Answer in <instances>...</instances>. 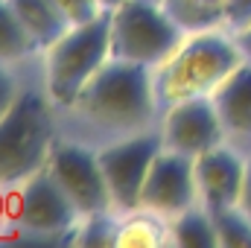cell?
Instances as JSON below:
<instances>
[{
  "mask_svg": "<svg viewBox=\"0 0 251 248\" xmlns=\"http://www.w3.org/2000/svg\"><path fill=\"white\" fill-rule=\"evenodd\" d=\"M111 59V9L76 24L44 50V88L56 108H73L82 88Z\"/></svg>",
  "mask_w": 251,
  "mask_h": 248,
  "instance_id": "cell-4",
  "label": "cell"
},
{
  "mask_svg": "<svg viewBox=\"0 0 251 248\" xmlns=\"http://www.w3.org/2000/svg\"><path fill=\"white\" fill-rule=\"evenodd\" d=\"M82 219L70 196L62 190L50 167L29 175L15 198V225L32 240H73V228Z\"/></svg>",
  "mask_w": 251,
  "mask_h": 248,
  "instance_id": "cell-6",
  "label": "cell"
},
{
  "mask_svg": "<svg viewBox=\"0 0 251 248\" xmlns=\"http://www.w3.org/2000/svg\"><path fill=\"white\" fill-rule=\"evenodd\" d=\"M9 3L18 12V18L24 21L32 41L38 44V50H47L50 44H56L73 26L56 0H9Z\"/></svg>",
  "mask_w": 251,
  "mask_h": 248,
  "instance_id": "cell-14",
  "label": "cell"
},
{
  "mask_svg": "<svg viewBox=\"0 0 251 248\" xmlns=\"http://www.w3.org/2000/svg\"><path fill=\"white\" fill-rule=\"evenodd\" d=\"M3 190H6V187H0V198H3ZM3 222H6V219H3V204H0V228H3Z\"/></svg>",
  "mask_w": 251,
  "mask_h": 248,
  "instance_id": "cell-26",
  "label": "cell"
},
{
  "mask_svg": "<svg viewBox=\"0 0 251 248\" xmlns=\"http://www.w3.org/2000/svg\"><path fill=\"white\" fill-rule=\"evenodd\" d=\"M56 143L53 99L47 88H26L0 117V187H21L47 167Z\"/></svg>",
  "mask_w": 251,
  "mask_h": 248,
  "instance_id": "cell-3",
  "label": "cell"
},
{
  "mask_svg": "<svg viewBox=\"0 0 251 248\" xmlns=\"http://www.w3.org/2000/svg\"><path fill=\"white\" fill-rule=\"evenodd\" d=\"M210 216L222 248H251V216L240 204L210 210Z\"/></svg>",
  "mask_w": 251,
  "mask_h": 248,
  "instance_id": "cell-18",
  "label": "cell"
},
{
  "mask_svg": "<svg viewBox=\"0 0 251 248\" xmlns=\"http://www.w3.org/2000/svg\"><path fill=\"white\" fill-rule=\"evenodd\" d=\"M170 231H173V246L181 248H216V225L213 216L204 204H193L190 210L178 213L170 219Z\"/></svg>",
  "mask_w": 251,
  "mask_h": 248,
  "instance_id": "cell-16",
  "label": "cell"
},
{
  "mask_svg": "<svg viewBox=\"0 0 251 248\" xmlns=\"http://www.w3.org/2000/svg\"><path fill=\"white\" fill-rule=\"evenodd\" d=\"M158 108L155 67L108 59L82 88L70 111L102 131H117L126 137L152 128Z\"/></svg>",
  "mask_w": 251,
  "mask_h": 248,
  "instance_id": "cell-1",
  "label": "cell"
},
{
  "mask_svg": "<svg viewBox=\"0 0 251 248\" xmlns=\"http://www.w3.org/2000/svg\"><path fill=\"white\" fill-rule=\"evenodd\" d=\"M100 3H102V9H117L123 0H100Z\"/></svg>",
  "mask_w": 251,
  "mask_h": 248,
  "instance_id": "cell-25",
  "label": "cell"
},
{
  "mask_svg": "<svg viewBox=\"0 0 251 248\" xmlns=\"http://www.w3.org/2000/svg\"><path fill=\"white\" fill-rule=\"evenodd\" d=\"M35 53H38V44L26 32L24 21L18 18L9 0H0V62L18 64L26 62Z\"/></svg>",
  "mask_w": 251,
  "mask_h": 248,
  "instance_id": "cell-17",
  "label": "cell"
},
{
  "mask_svg": "<svg viewBox=\"0 0 251 248\" xmlns=\"http://www.w3.org/2000/svg\"><path fill=\"white\" fill-rule=\"evenodd\" d=\"M193 204H201L196 181V158L164 146L149 167L146 184L140 193V207L173 219L190 210Z\"/></svg>",
  "mask_w": 251,
  "mask_h": 248,
  "instance_id": "cell-9",
  "label": "cell"
},
{
  "mask_svg": "<svg viewBox=\"0 0 251 248\" xmlns=\"http://www.w3.org/2000/svg\"><path fill=\"white\" fill-rule=\"evenodd\" d=\"M161 6L187 35L225 26V0H161Z\"/></svg>",
  "mask_w": 251,
  "mask_h": 248,
  "instance_id": "cell-15",
  "label": "cell"
},
{
  "mask_svg": "<svg viewBox=\"0 0 251 248\" xmlns=\"http://www.w3.org/2000/svg\"><path fill=\"white\" fill-rule=\"evenodd\" d=\"M164 149V134L161 128H146L137 134H126L120 140L97 149L100 152V164L102 173L111 187V198H114V210L126 213L140 207V193L146 184L149 167L158 158V152Z\"/></svg>",
  "mask_w": 251,
  "mask_h": 248,
  "instance_id": "cell-7",
  "label": "cell"
},
{
  "mask_svg": "<svg viewBox=\"0 0 251 248\" xmlns=\"http://www.w3.org/2000/svg\"><path fill=\"white\" fill-rule=\"evenodd\" d=\"M161 134H164L167 149H176L190 158H199L222 146L228 137L222 117L213 105V97H190V99H181L164 108Z\"/></svg>",
  "mask_w": 251,
  "mask_h": 248,
  "instance_id": "cell-10",
  "label": "cell"
},
{
  "mask_svg": "<svg viewBox=\"0 0 251 248\" xmlns=\"http://www.w3.org/2000/svg\"><path fill=\"white\" fill-rule=\"evenodd\" d=\"M21 91H24V85H21L18 73L12 70V64L0 62V117L15 105V99L21 97Z\"/></svg>",
  "mask_w": 251,
  "mask_h": 248,
  "instance_id": "cell-20",
  "label": "cell"
},
{
  "mask_svg": "<svg viewBox=\"0 0 251 248\" xmlns=\"http://www.w3.org/2000/svg\"><path fill=\"white\" fill-rule=\"evenodd\" d=\"M251 24V0H225V29L243 32Z\"/></svg>",
  "mask_w": 251,
  "mask_h": 248,
  "instance_id": "cell-22",
  "label": "cell"
},
{
  "mask_svg": "<svg viewBox=\"0 0 251 248\" xmlns=\"http://www.w3.org/2000/svg\"><path fill=\"white\" fill-rule=\"evenodd\" d=\"M210 97L225 131L237 140L251 143V59L240 64Z\"/></svg>",
  "mask_w": 251,
  "mask_h": 248,
  "instance_id": "cell-12",
  "label": "cell"
},
{
  "mask_svg": "<svg viewBox=\"0 0 251 248\" xmlns=\"http://www.w3.org/2000/svg\"><path fill=\"white\" fill-rule=\"evenodd\" d=\"M173 243L170 216H161L146 207H134L117 216L114 248H161Z\"/></svg>",
  "mask_w": 251,
  "mask_h": 248,
  "instance_id": "cell-13",
  "label": "cell"
},
{
  "mask_svg": "<svg viewBox=\"0 0 251 248\" xmlns=\"http://www.w3.org/2000/svg\"><path fill=\"white\" fill-rule=\"evenodd\" d=\"M114 234H117V216L111 213H91L82 216L73 228V246L85 248H114Z\"/></svg>",
  "mask_w": 251,
  "mask_h": 248,
  "instance_id": "cell-19",
  "label": "cell"
},
{
  "mask_svg": "<svg viewBox=\"0 0 251 248\" xmlns=\"http://www.w3.org/2000/svg\"><path fill=\"white\" fill-rule=\"evenodd\" d=\"M59 9L67 15V21L76 26V24H88L94 21L100 12H102V3L100 0H56Z\"/></svg>",
  "mask_w": 251,
  "mask_h": 248,
  "instance_id": "cell-21",
  "label": "cell"
},
{
  "mask_svg": "<svg viewBox=\"0 0 251 248\" xmlns=\"http://www.w3.org/2000/svg\"><path fill=\"white\" fill-rule=\"evenodd\" d=\"M234 38H237V44H240L243 56H246V59H251V24L246 26V29H243V32H237Z\"/></svg>",
  "mask_w": 251,
  "mask_h": 248,
  "instance_id": "cell-24",
  "label": "cell"
},
{
  "mask_svg": "<svg viewBox=\"0 0 251 248\" xmlns=\"http://www.w3.org/2000/svg\"><path fill=\"white\" fill-rule=\"evenodd\" d=\"M243 62L246 56L237 38L225 26L190 32L181 47L161 67H155L158 105L170 108L190 97H210Z\"/></svg>",
  "mask_w": 251,
  "mask_h": 248,
  "instance_id": "cell-2",
  "label": "cell"
},
{
  "mask_svg": "<svg viewBox=\"0 0 251 248\" xmlns=\"http://www.w3.org/2000/svg\"><path fill=\"white\" fill-rule=\"evenodd\" d=\"M155 3H161V0H155Z\"/></svg>",
  "mask_w": 251,
  "mask_h": 248,
  "instance_id": "cell-27",
  "label": "cell"
},
{
  "mask_svg": "<svg viewBox=\"0 0 251 248\" xmlns=\"http://www.w3.org/2000/svg\"><path fill=\"white\" fill-rule=\"evenodd\" d=\"M47 167L53 170L62 190L70 196V201L76 204V210L82 216L114 210L111 187H108V178L102 173L97 149L76 143V140H56L50 149Z\"/></svg>",
  "mask_w": 251,
  "mask_h": 248,
  "instance_id": "cell-8",
  "label": "cell"
},
{
  "mask_svg": "<svg viewBox=\"0 0 251 248\" xmlns=\"http://www.w3.org/2000/svg\"><path fill=\"white\" fill-rule=\"evenodd\" d=\"M246 167L249 158H243L231 146H216L196 158V181H199V198L207 210L234 207L240 204L243 184H246Z\"/></svg>",
  "mask_w": 251,
  "mask_h": 248,
  "instance_id": "cell-11",
  "label": "cell"
},
{
  "mask_svg": "<svg viewBox=\"0 0 251 248\" xmlns=\"http://www.w3.org/2000/svg\"><path fill=\"white\" fill-rule=\"evenodd\" d=\"M240 207L251 216V155H249V167H246V184H243V196H240Z\"/></svg>",
  "mask_w": 251,
  "mask_h": 248,
  "instance_id": "cell-23",
  "label": "cell"
},
{
  "mask_svg": "<svg viewBox=\"0 0 251 248\" xmlns=\"http://www.w3.org/2000/svg\"><path fill=\"white\" fill-rule=\"evenodd\" d=\"M187 32L155 0H123L111 9V59L161 67Z\"/></svg>",
  "mask_w": 251,
  "mask_h": 248,
  "instance_id": "cell-5",
  "label": "cell"
}]
</instances>
